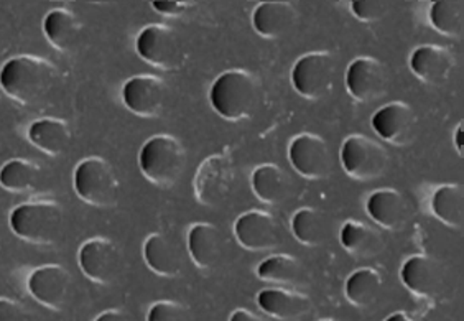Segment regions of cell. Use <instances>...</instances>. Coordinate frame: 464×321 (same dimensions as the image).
<instances>
[{
  "label": "cell",
  "mask_w": 464,
  "mask_h": 321,
  "mask_svg": "<svg viewBox=\"0 0 464 321\" xmlns=\"http://www.w3.org/2000/svg\"><path fill=\"white\" fill-rule=\"evenodd\" d=\"M341 167L349 179L372 181L384 175L391 157L384 145L364 134L348 135L341 143Z\"/></svg>",
  "instance_id": "6"
},
{
  "label": "cell",
  "mask_w": 464,
  "mask_h": 321,
  "mask_svg": "<svg viewBox=\"0 0 464 321\" xmlns=\"http://www.w3.org/2000/svg\"><path fill=\"white\" fill-rule=\"evenodd\" d=\"M40 179L42 171L38 165L27 159H12L0 169V187L9 193H32L40 185Z\"/></svg>",
  "instance_id": "29"
},
{
  "label": "cell",
  "mask_w": 464,
  "mask_h": 321,
  "mask_svg": "<svg viewBox=\"0 0 464 321\" xmlns=\"http://www.w3.org/2000/svg\"><path fill=\"white\" fill-rule=\"evenodd\" d=\"M236 183V167L231 152L226 149L223 152L206 157L199 163L195 179L193 191L199 205L216 208L223 205L231 197L232 188Z\"/></svg>",
  "instance_id": "7"
},
{
  "label": "cell",
  "mask_w": 464,
  "mask_h": 321,
  "mask_svg": "<svg viewBox=\"0 0 464 321\" xmlns=\"http://www.w3.org/2000/svg\"><path fill=\"white\" fill-rule=\"evenodd\" d=\"M288 160L304 179L323 180L330 175V147L320 135L312 132L295 135L288 143Z\"/></svg>",
  "instance_id": "13"
},
{
  "label": "cell",
  "mask_w": 464,
  "mask_h": 321,
  "mask_svg": "<svg viewBox=\"0 0 464 321\" xmlns=\"http://www.w3.org/2000/svg\"><path fill=\"white\" fill-rule=\"evenodd\" d=\"M252 27L266 40H278L290 34L298 24V10L290 2H262L252 12Z\"/></svg>",
  "instance_id": "18"
},
{
  "label": "cell",
  "mask_w": 464,
  "mask_h": 321,
  "mask_svg": "<svg viewBox=\"0 0 464 321\" xmlns=\"http://www.w3.org/2000/svg\"><path fill=\"white\" fill-rule=\"evenodd\" d=\"M257 304L268 316L278 321H298L312 312V300L304 294L285 288H264Z\"/></svg>",
  "instance_id": "21"
},
{
  "label": "cell",
  "mask_w": 464,
  "mask_h": 321,
  "mask_svg": "<svg viewBox=\"0 0 464 321\" xmlns=\"http://www.w3.org/2000/svg\"><path fill=\"white\" fill-rule=\"evenodd\" d=\"M187 149L179 137L157 134L143 143L139 169L155 187L169 190L179 183L187 170Z\"/></svg>",
  "instance_id": "3"
},
{
  "label": "cell",
  "mask_w": 464,
  "mask_h": 321,
  "mask_svg": "<svg viewBox=\"0 0 464 321\" xmlns=\"http://www.w3.org/2000/svg\"><path fill=\"white\" fill-rule=\"evenodd\" d=\"M72 187L80 199L94 208H111L119 198V180L106 159L92 155L76 165Z\"/></svg>",
  "instance_id": "5"
},
{
  "label": "cell",
  "mask_w": 464,
  "mask_h": 321,
  "mask_svg": "<svg viewBox=\"0 0 464 321\" xmlns=\"http://www.w3.org/2000/svg\"><path fill=\"white\" fill-rule=\"evenodd\" d=\"M336 74V58L330 52H310L295 62L292 84L308 101H318L330 92Z\"/></svg>",
  "instance_id": "9"
},
{
  "label": "cell",
  "mask_w": 464,
  "mask_h": 321,
  "mask_svg": "<svg viewBox=\"0 0 464 321\" xmlns=\"http://www.w3.org/2000/svg\"><path fill=\"white\" fill-rule=\"evenodd\" d=\"M430 209L438 221L451 228L461 229L464 216V191L458 183H445L433 191L430 199Z\"/></svg>",
  "instance_id": "28"
},
{
  "label": "cell",
  "mask_w": 464,
  "mask_h": 321,
  "mask_svg": "<svg viewBox=\"0 0 464 321\" xmlns=\"http://www.w3.org/2000/svg\"><path fill=\"white\" fill-rule=\"evenodd\" d=\"M453 143H455V151L459 157L464 155V124L459 122L456 125L455 132H453Z\"/></svg>",
  "instance_id": "40"
},
{
  "label": "cell",
  "mask_w": 464,
  "mask_h": 321,
  "mask_svg": "<svg viewBox=\"0 0 464 321\" xmlns=\"http://www.w3.org/2000/svg\"><path fill=\"white\" fill-rule=\"evenodd\" d=\"M385 321H415L411 318L409 313L397 312L391 315L389 318H385Z\"/></svg>",
  "instance_id": "41"
},
{
  "label": "cell",
  "mask_w": 464,
  "mask_h": 321,
  "mask_svg": "<svg viewBox=\"0 0 464 321\" xmlns=\"http://www.w3.org/2000/svg\"><path fill=\"white\" fill-rule=\"evenodd\" d=\"M135 52L142 62L157 70L175 72L185 58L183 42L175 28L163 24H150L139 32Z\"/></svg>",
  "instance_id": "8"
},
{
  "label": "cell",
  "mask_w": 464,
  "mask_h": 321,
  "mask_svg": "<svg viewBox=\"0 0 464 321\" xmlns=\"http://www.w3.org/2000/svg\"><path fill=\"white\" fill-rule=\"evenodd\" d=\"M344 83L351 98L367 104L384 96L389 86V73L384 63L374 56H359L349 63Z\"/></svg>",
  "instance_id": "14"
},
{
  "label": "cell",
  "mask_w": 464,
  "mask_h": 321,
  "mask_svg": "<svg viewBox=\"0 0 464 321\" xmlns=\"http://www.w3.org/2000/svg\"><path fill=\"white\" fill-rule=\"evenodd\" d=\"M27 288L36 304L60 312L72 298V277L63 266L46 264L30 272Z\"/></svg>",
  "instance_id": "11"
},
{
  "label": "cell",
  "mask_w": 464,
  "mask_h": 321,
  "mask_svg": "<svg viewBox=\"0 0 464 321\" xmlns=\"http://www.w3.org/2000/svg\"><path fill=\"white\" fill-rule=\"evenodd\" d=\"M229 321H267L266 318L259 316L257 313L247 310V308H237L231 313Z\"/></svg>",
  "instance_id": "39"
},
{
  "label": "cell",
  "mask_w": 464,
  "mask_h": 321,
  "mask_svg": "<svg viewBox=\"0 0 464 321\" xmlns=\"http://www.w3.org/2000/svg\"><path fill=\"white\" fill-rule=\"evenodd\" d=\"M257 276L266 282L277 286L296 287L304 280L302 262L288 254H274L262 260L257 268Z\"/></svg>",
  "instance_id": "31"
},
{
  "label": "cell",
  "mask_w": 464,
  "mask_h": 321,
  "mask_svg": "<svg viewBox=\"0 0 464 321\" xmlns=\"http://www.w3.org/2000/svg\"><path fill=\"white\" fill-rule=\"evenodd\" d=\"M169 88L165 81L153 74H137L127 80L122 86L124 106L143 119L161 116L167 106Z\"/></svg>",
  "instance_id": "12"
},
{
  "label": "cell",
  "mask_w": 464,
  "mask_h": 321,
  "mask_svg": "<svg viewBox=\"0 0 464 321\" xmlns=\"http://www.w3.org/2000/svg\"><path fill=\"white\" fill-rule=\"evenodd\" d=\"M401 280L417 297H435L443 286V268L437 259L417 254L403 262Z\"/></svg>",
  "instance_id": "19"
},
{
  "label": "cell",
  "mask_w": 464,
  "mask_h": 321,
  "mask_svg": "<svg viewBox=\"0 0 464 321\" xmlns=\"http://www.w3.org/2000/svg\"><path fill=\"white\" fill-rule=\"evenodd\" d=\"M366 213L381 228L389 231H397L402 228L409 206L402 193L395 188H379L366 199Z\"/></svg>",
  "instance_id": "20"
},
{
  "label": "cell",
  "mask_w": 464,
  "mask_h": 321,
  "mask_svg": "<svg viewBox=\"0 0 464 321\" xmlns=\"http://www.w3.org/2000/svg\"><path fill=\"white\" fill-rule=\"evenodd\" d=\"M0 321H32V316L17 300L0 298Z\"/></svg>",
  "instance_id": "36"
},
{
  "label": "cell",
  "mask_w": 464,
  "mask_h": 321,
  "mask_svg": "<svg viewBox=\"0 0 464 321\" xmlns=\"http://www.w3.org/2000/svg\"><path fill=\"white\" fill-rule=\"evenodd\" d=\"M81 272L98 286H111L121 274L122 258L116 244L108 238H91L78 250Z\"/></svg>",
  "instance_id": "10"
},
{
  "label": "cell",
  "mask_w": 464,
  "mask_h": 321,
  "mask_svg": "<svg viewBox=\"0 0 464 321\" xmlns=\"http://www.w3.org/2000/svg\"><path fill=\"white\" fill-rule=\"evenodd\" d=\"M53 63L35 54H18L0 68V88L20 106H35L56 83Z\"/></svg>",
  "instance_id": "1"
},
{
  "label": "cell",
  "mask_w": 464,
  "mask_h": 321,
  "mask_svg": "<svg viewBox=\"0 0 464 321\" xmlns=\"http://www.w3.org/2000/svg\"><path fill=\"white\" fill-rule=\"evenodd\" d=\"M152 7L155 12H159L165 17H181L189 9V4L179 2V0H160V2H153Z\"/></svg>",
  "instance_id": "37"
},
{
  "label": "cell",
  "mask_w": 464,
  "mask_h": 321,
  "mask_svg": "<svg viewBox=\"0 0 464 321\" xmlns=\"http://www.w3.org/2000/svg\"><path fill=\"white\" fill-rule=\"evenodd\" d=\"M382 290V277L375 268H362L354 270L344 284V295L356 308H369L374 305Z\"/></svg>",
  "instance_id": "30"
},
{
  "label": "cell",
  "mask_w": 464,
  "mask_h": 321,
  "mask_svg": "<svg viewBox=\"0 0 464 321\" xmlns=\"http://www.w3.org/2000/svg\"><path fill=\"white\" fill-rule=\"evenodd\" d=\"M81 30V20L72 10H50L44 18L45 38L60 54H72L80 40Z\"/></svg>",
  "instance_id": "26"
},
{
  "label": "cell",
  "mask_w": 464,
  "mask_h": 321,
  "mask_svg": "<svg viewBox=\"0 0 464 321\" xmlns=\"http://www.w3.org/2000/svg\"><path fill=\"white\" fill-rule=\"evenodd\" d=\"M234 236L239 246L249 252H266L280 246L277 219L262 209L242 213L234 223Z\"/></svg>",
  "instance_id": "16"
},
{
  "label": "cell",
  "mask_w": 464,
  "mask_h": 321,
  "mask_svg": "<svg viewBox=\"0 0 464 321\" xmlns=\"http://www.w3.org/2000/svg\"><path fill=\"white\" fill-rule=\"evenodd\" d=\"M147 321H189V316L187 306L173 300H160L149 308Z\"/></svg>",
  "instance_id": "35"
},
{
  "label": "cell",
  "mask_w": 464,
  "mask_h": 321,
  "mask_svg": "<svg viewBox=\"0 0 464 321\" xmlns=\"http://www.w3.org/2000/svg\"><path fill=\"white\" fill-rule=\"evenodd\" d=\"M143 260L157 276L177 278L183 270L179 248L161 232H153L143 241Z\"/></svg>",
  "instance_id": "23"
},
{
  "label": "cell",
  "mask_w": 464,
  "mask_h": 321,
  "mask_svg": "<svg viewBox=\"0 0 464 321\" xmlns=\"http://www.w3.org/2000/svg\"><path fill=\"white\" fill-rule=\"evenodd\" d=\"M250 188L260 203L274 206L285 201L292 183L285 170L278 167L277 163H262L250 175Z\"/></svg>",
  "instance_id": "24"
},
{
  "label": "cell",
  "mask_w": 464,
  "mask_h": 321,
  "mask_svg": "<svg viewBox=\"0 0 464 321\" xmlns=\"http://www.w3.org/2000/svg\"><path fill=\"white\" fill-rule=\"evenodd\" d=\"M351 12L359 22L374 24L389 14V4L382 0H354L351 2Z\"/></svg>",
  "instance_id": "34"
},
{
  "label": "cell",
  "mask_w": 464,
  "mask_h": 321,
  "mask_svg": "<svg viewBox=\"0 0 464 321\" xmlns=\"http://www.w3.org/2000/svg\"><path fill=\"white\" fill-rule=\"evenodd\" d=\"M292 234L302 246L316 248L326 241L328 224L318 209L302 208L292 218Z\"/></svg>",
  "instance_id": "32"
},
{
  "label": "cell",
  "mask_w": 464,
  "mask_h": 321,
  "mask_svg": "<svg viewBox=\"0 0 464 321\" xmlns=\"http://www.w3.org/2000/svg\"><path fill=\"white\" fill-rule=\"evenodd\" d=\"M322 321H338V320H322Z\"/></svg>",
  "instance_id": "42"
},
{
  "label": "cell",
  "mask_w": 464,
  "mask_h": 321,
  "mask_svg": "<svg viewBox=\"0 0 464 321\" xmlns=\"http://www.w3.org/2000/svg\"><path fill=\"white\" fill-rule=\"evenodd\" d=\"M371 124L375 134L393 147H407L417 134V116L411 104L403 101H392L379 107Z\"/></svg>",
  "instance_id": "15"
},
{
  "label": "cell",
  "mask_w": 464,
  "mask_h": 321,
  "mask_svg": "<svg viewBox=\"0 0 464 321\" xmlns=\"http://www.w3.org/2000/svg\"><path fill=\"white\" fill-rule=\"evenodd\" d=\"M187 248L189 258L198 268L211 270L218 266L223 254L221 232L215 224H193L188 229Z\"/></svg>",
  "instance_id": "22"
},
{
  "label": "cell",
  "mask_w": 464,
  "mask_h": 321,
  "mask_svg": "<svg viewBox=\"0 0 464 321\" xmlns=\"http://www.w3.org/2000/svg\"><path fill=\"white\" fill-rule=\"evenodd\" d=\"M27 135L32 145L50 157H60L66 152L72 137L70 124L58 117L36 119L28 127Z\"/></svg>",
  "instance_id": "25"
},
{
  "label": "cell",
  "mask_w": 464,
  "mask_h": 321,
  "mask_svg": "<svg viewBox=\"0 0 464 321\" xmlns=\"http://www.w3.org/2000/svg\"><path fill=\"white\" fill-rule=\"evenodd\" d=\"M340 242L343 249L356 259H371L384 249V239L372 226L349 219L341 226Z\"/></svg>",
  "instance_id": "27"
},
{
  "label": "cell",
  "mask_w": 464,
  "mask_h": 321,
  "mask_svg": "<svg viewBox=\"0 0 464 321\" xmlns=\"http://www.w3.org/2000/svg\"><path fill=\"white\" fill-rule=\"evenodd\" d=\"M209 104L216 114L229 122H241L256 114L262 101V83L249 70L221 73L209 88Z\"/></svg>",
  "instance_id": "2"
},
{
  "label": "cell",
  "mask_w": 464,
  "mask_h": 321,
  "mask_svg": "<svg viewBox=\"0 0 464 321\" xmlns=\"http://www.w3.org/2000/svg\"><path fill=\"white\" fill-rule=\"evenodd\" d=\"M429 20L440 35L459 38L463 35L464 4L458 0H438L430 5Z\"/></svg>",
  "instance_id": "33"
},
{
  "label": "cell",
  "mask_w": 464,
  "mask_h": 321,
  "mask_svg": "<svg viewBox=\"0 0 464 321\" xmlns=\"http://www.w3.org/2000/svg\"><path fill=\"white\" fill-rule=\"evenodd\" d=\"M94 321H132L130 320V316H129V313L124 312V310H121V308H111V310H106V312L101 313L96 316V320Z\"/></svg>",
  "instance_id": "38"
},
{
  "label": "cell",
  "mask_w": 464,
  "mask_h": 321,
  "mask_svg": "<svg viewBox=\"0 0 464 321\" xmlns=\"http://www.w3.org/2000/svg\"><path fill=\"white\" fill-rule=\"evenodd\" d=\"M10 229L18 239L34 246H50L60 239L64 213L63 206L53 199H34L12 209Z\"/></svg>",
  "instance_id": "4"
},
{
  "label": "cell",
  "mask_w": 464,
  "mask_h": 321,
  "mask_svg": "<svg viewBox=\"0 0 464 321\" xmlns=\"http://www.w3.org/2000/svg\"><path fill=\"white\" fill-rule=\"evenodd\" d=\"M411 70L421 83L429 86L445 84L456 68V56L451 48L425 44L411 52Z\"/></svg>",
  "instance_id": "17"
}]
</instances>
